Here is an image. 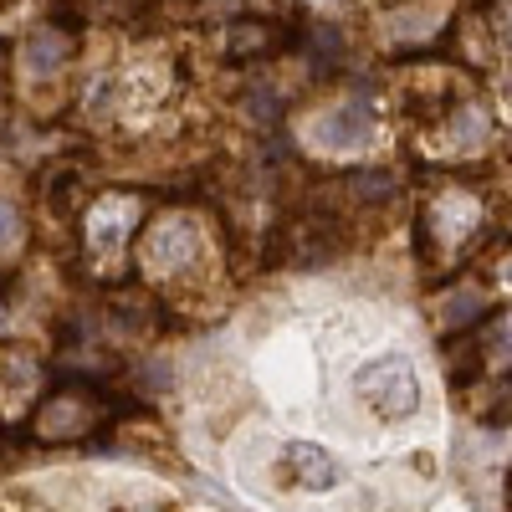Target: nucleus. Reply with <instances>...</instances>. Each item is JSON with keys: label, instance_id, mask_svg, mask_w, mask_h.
Returning <instances> with one entry per match:
<instances>
[{"label": "nucleus", "instance_id": "obj_1", "mask_svg": "<svg viewBox=\"0 0 512 512\" xmlns=\"http://www.w3.org/2000/svg\"><path fill=\"white\" fill-rule=\"evenodd\" d=\"M108 415V400L103 390L82 379H62L47 400H36V415H31V436L47 441V446H67V441H88Z\"/></svg>", "mask_w": 512, "mask_h": 512}, {"label": "nucleus", "instance_id": "obj_2", "mask_svg": "<svg viewBox=\"0 0 512 512\" xmlns=\"http://www.w3.org/2000/svg\"><path fill=\"white\" fill-rule=\"evenodd\" d=\"M354 390L384 420H410L420 410V379H415L410 359H400V354H384V359L364 364L359 379H354Z\"/></svg>", "mask_w": 512, "mask_h": 512}, {"label": "nucleus", "instance_id": "obj_3", "mask_svg": "<svg viewBox=\"0 0 512 512\" xmlns=\"http://www.w3.org/2000/svg\"><path fill=\"white\" fill-rule=\"evenodd\" d=\"M41 384H47V364L31 344L0 349V420H21L26 410H36Z\"/></svg>", "mask_w": 512, "mask_h": 512}, {"label": "nucleus", "instance_id": "obj_4", "mask_svg": "<svg viewBox=\"0 0 512 512\" xmlns=\"http://www.w3.org/2000/svg\"><path fill=\"white\" fill-rule=\"evenodd\" d=\"M144 216V200L128 190H108L88 205V246L98 256H118L128 241H134V226Z\"/></svg>", "mask_w": 512, "mask_h": 512}, {"label": "nucleus", "instance_id": "obj_5", "mask_svg": "<svg viewBox=\"0 0 512 512\" xmlns=\"http://www.w3.org/2000/svg\"><path fill=\"white\" fill-rule=\"evenodd\" d=\"M195 251H200V241H195V226H190V221H159V226L144 236V267L159 272V277L185 272V267L195 262Z\"/></svg>", "mask_w": 512, "mask_h": 512}, {"label": "nucleus", "instance_id": "obj_6", "mask_svg": "<svg viewBox=\"0 0 512 512\" xmlns=\"http://www.w3.org/2000/svg\"><path fill=\"white\" fill-rule=\"evenodd\" d=\"M369 128H374V113L364 103H338V108L313 118V144L344 154V149H359L369 139Z\"/></svg>", "mask_w": 512, "mask_h": 512}, {"label": "nucleus", "instance_id": "obj_7", "mask_svg": "<svg viewBox=\"0 0 512 512\" xmlns=\"http://www.w3.org/2000/svg\"><path fill=\"white\" fill-rule=\"evenodd\" d=\"M287 472L297 477V487H308V492L338 487V461L323 446H313V441H292L287 446Z\"/></svg>", "mask_w": 512, "mask_h": 512}, {"label": "nucleus", "instance_id": "obj_8", "mask_svg": "<svg viewBox=\"0 0 512 512\" xmlns=\"http://www.w3.org/2000/svg\"><path fill=\"white\" fill-rule=\"evenodd\" d=\"M67 57H72V36L67 31H36L31 41H26V67L36 72V77H47V72H57V67H67Z\"/></svg>", "mask_w": 512, "mask_h": 512}, {"label": "nucleus", "instance_id": "obj_9", "mask_svg": "<svg viewBox=\"0 0 512 512\" xmlns=\"http://www.w3.org/2000/svg\"><path fill=\"white\" fill-rule=\"evenodd\" d=\"M226 41H231V57H267L282 41V31L272 21H236Z\"/></svg>", "mask_w": 512, "mask_h": 512}, {"label": "nucleus", "instance_id": "obj_10", "mask_svg": "<svg viewBox=\"0 0 512 512\" xmlns=\"http://www.w3.org/2000/svg\"><path fill=\"white\" fill-rule=\"evenodd\" d=\"M26 246V221H21V210L0 200V262H16Z\"/></svg>", "mask_w": 512, "mask_h": 512}, {"label": "nucleus", "instance_id": "obj_11", "mask_svg": "<svg viewBox=\"0 0 512 512\" xmlns=\"http://www.w3.org/2000/svg\"><path fill=\"white\" fill-rule=\"evenodd\" d=\"M349 190H354V200H390L395 175L390 169H359V175H349Z\"/></svg>", "mask_w": 512, "mask_h": 512}, {"label": "nucleus", "instance_id": "obj_12", "mask_svg": "<svg viewBox=\"0 0 512 512\" xmlns=\"http://www.w3.org/2000/svg\"><path fill=\"white\" fill-rule=\"evenodd\" d=\"M482 313V292H466V297H456V303L446 308V323H472Z\"/></svg>", "mask_w": 512, "mask_h": 512}, {"label": "nucleus", "instance_id": "obj_13", "mask_svg": "<svg viewBox=\"0 0 512 512\" xmlns=\"http://www.w3.org/2000/svg\"><path fill=\"white\" fill-rule=\"evenodd\" d=\"M507 36H512V16H507Z\"/></svg>", "mask_w": 512, "mask_h": 512}]
</instances>
